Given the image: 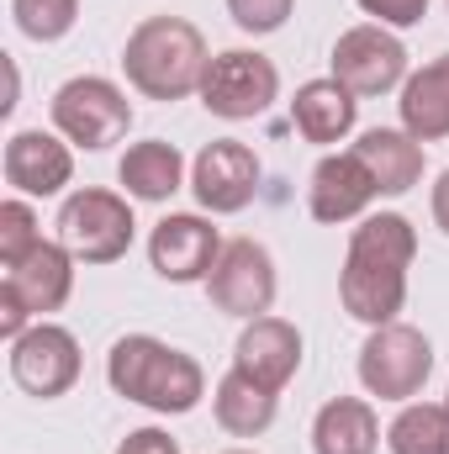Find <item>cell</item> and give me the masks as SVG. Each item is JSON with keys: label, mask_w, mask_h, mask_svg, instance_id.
Instances as JSON below:
<instances>
[{"label": "cell", "mask_w": 449, "mask_h": 454, "mask_svg": "<svg viewBox=\"0 0 449 454\" xmlns=\"http://www.w3.org/2000/svg\"><path fill=\"white\" fill-rule=\"evenodd\" d=\"M418 254V232L402 212H375L354 227L349 238V259H343V275H338V296H343V312L354 323H370V328H386L397 323L402 301H407V264Z\"/></svg>", "instance_id": "1"}, {"label": "cell", "mask_w": 449, "mask_h": 454, "mask_svg": "<svg viewBox=\"0 0 449 454\" xmlns=\"http://www.w3.org/2000/svg\"><path fill=\"white\" fill-rule=\"evenodd\" d=\"M106 380H112L116 396H127V402H138L148 412H164V418H180L207 396L201 364L191 354L169 348V343L148 339V333H127V339L112 343Z\"/></svg>", "instance_id": "2"}, {"label": "cell", "mask_w": 449, "mask_h": 454, "mask_svg": "<svg viewBox=\"0 0 449 454\" xmlns=\"http://www.w3.org/2000/svg\"><path fill=\"white\" fill-rule=\"evenodd\" d=\"M207 37L185 16H148L132 27L122 48L127 85L143 90L148 101H185L207 80Z\"/></svg>", "instance_id": "3"}, {"label": "cell", "mask_w": 449, "mask_h": 454, "mask_svg": "<svg viewBox=\"0 0 449 454\" xmlns=\"http://www.w3.org/2000/svg\"><path fill=\"white\" fill-rule=\"evenodd\" d=\"M132 207L101 185H85L59 207V243L85 264H116L132 248Z\"/></svg>", "instance_id": "4"}, {"label": "cell", "mask_w": 449, "mask_h": 454, "mask_svg": "<svg viewBox=\"0 0 449 454\" xmlns=\"http://www.w3.org/2000/svg\"><path fill=\"white\" fill-rule=\"evenodd\" d=\"M434 375V343L407 323H386L375 328L359 348V380L370 396L381 402H407L423 391V380Z\"/></svg>", "instance_id": "5"}, {"label": "cell", "mask_w": 449, "mask_h": 454, "mask_svg": "<svg viewBox=\"0 0 449 454\" xmlns=\"http://www.w3.org/2000/svg\"><path fill=\"white\" fill-rule=\"evenodd\" d=\"M53 127L69 137V143H80V148H112L127 137V127H132V106H127V96L116 90L112 80H101V74H80V80H69V85H59V96H53Z\"/></svg>", "instance_id": "6"}, {"label": "cell", "mask_w": 449, "mask_h": 454, "mask_svg": "<svg viewBox=\"0 0 449 454\" xmlns=\"http://www.w3.org/2000/svg\"><path fill=\"white\" fill-rule=\"evenodd\" d=\"M280 96V74L264 53L254 48H227L207 64L201 80V106L223 121H248V116L270 112V101Z\"/></svg>", "instance_id": "7"}, {"label": "cell", "mask_w": 449, "mask_h": 454, "mask_svg": "<svg viewBox=\"0 0 449 454\" xmlns=\"http://www.w3.org/2000/svg\"><path fill=\"white\" fill-rule=\"evenodd\" d=\"M207 296L227 317H248V323L270 317V307H275V259H270V248L254 243V238L223 243V259L207 275Z\"/></svg>", "instance_id": "8"}, {"label": "cell", "mask_w": 449, "mask_h": 454, "mask_svg": "<svg viewBox=\"0 0 449 454\" xmlns=\"http://www.w3.org/2000/svg\"><path fill=\"white\" fill-rule=\"evenodd\" d=\"M11 380L27 396H64L80 380V343L59 323H32L21 339H11Z\"/></svg>", "instance_id": "9"}, {"label": "cell", "mask_w": 449, "mask_h": 454, "mask_svg": "<svg viewBox=\"0 0 449 454\" xmlns=\"http://www.w3.org/2000/svg\"><path fill=\"white\" fill-rule=\"evenodd\" d=\"M334 80L354 96H386L391 85L407 80V48L381 21L349 27L334 43Z\"/></svg>", "instance_id": "10"}, {"label": "cell", "mask_w": 449, "mask_h": 454, "mask_svg": "<svg viewBox=\"0 0 449 454\" xmlns=\"http://www.w3.org/2000/svg\"><path fill=\"white\" fill-rule=\"evenodd\" d=\"M191 191H196V201H201L207 212H217V217L243 212V207L254 201V191H259V159H254V148L238 143V137L207 143V148L196 153V164H191Z\"/></svg>", "instance_id": "11"}, {"label": "cell", "mask_w": 449, "mask_h": 454, "mask_svg": "<svg viewBox=\"0 0 449 454\" xmlns=\"http://www.w3.org/2000/svg\"><path fill=\"white\" fill-rule=\"evenodd\" d=\"M217 259H223V238H217V227L207 223V217H196V212L164 217V223L154 227V238H148V264L164 280H175V286L207 280L217 270Z\"/></svg>", "instance_id": "12"}, {"label": "cell", "mask_w": 449, "mask_h": 454, "mask_svg": "<svg viewBox=\"0 0 449 454\" xmlns=\"http://www.w3.org/2000/svg\"><path fill=\"white\" fill-rule=\"evenodd\" d=\"M5 185H16L21 196H59L75 175V153L69 143H59L43 127H27L5 143Z\"/></svg>", "instance_id": "13"}, {"label": "cell", "mask_w": 449, "mask_h": 454, "mask_svg": "<svg viewBox=\"0 0 449 454\" xmlns=\"http://www.w3.org/2000/svg\"><path fill=\"white\" fill-rule=\"evenodd\" d=\"M232 370H243V375H254L259 386L280 391V386L302 370V333H296L286 317H254V323L238 333Z\"/></svg>", "instance_id": "14"}, {"label": "cell", "mask_w": 449, "mask_h": 454, "mask_svg": "<svg viewBox=\"0 0 449 454\" xmlns=\"http://www.w3.org/2000/svg\"><path fill=\"white\" fill-rule=\"evenodd\" d=\"M375 180L365 169V159L349 148V153H328L318 169H312V185H307V207L318 223H354L370 201H375Z\"/></svg>", "instance_id": "15"}, {"label": "cell", "mask_w": 449, "mask_h": 454, "mask_svg": "<svg viewBox=\"0 0 449 454\" xmlns=\"http://www.w3.org/2000/svg\"><path fill=\"white\" fill-rule=\"evenodd\" d=\"M27 307H32V317H48V312H59L64 301H69V291H75V254L64 248V243H37L27 259H16L5 275H0Z\"/></svg>", "instance_id": "16"}, {"label": "cell", "mask_w": 449, "mask_h": 454, "mask_svg": "<svg viewBox=\"0 0 449 454\" xmlns=\"http://www.w3.org/2000/svg\"><path fill=\"white\" fill-rule=\"evenodd\" d=\"M354 153L365 159V169H370L381 196H407L423 180V143L407 127H370L354 143Z\"/></svg>", "instance_id": "17"}, {"label": "cell", "mask_w": 449, "mask_h": 454, "mask_svg": "<svg viewBox=\"0 0 449 454\" xmlns=\"http://www.w3.org/2000/svg\"><path fill=\"white\" fill-rule=\"evenodd\" d=\"M354 116H359V96L343 90L338 80H307L291 101V121L307 143H338L354 132Z\"/></svg>", "instance_id": "18"}, {"label": "cell", "mask_w": 449, "mask_h": 454, "mask_svg": "<svg viewBox=\"0 0 449 454\" xmlns=\"http://www.w3.org/2000/svg\"><path fill=\"white\" fill-rule=\"evenodd\" d=\"M402 127L418 143H439L449 137V53H439L434 64H423L407 85H402Z\"/></svg>", "instance_id": "19"}, {"label": "cell", "mask_w": 449, "mask_h": 454, "mask_svg": "<svg viewBox=\"0 0 449 454\" xmlns=\"http://www.w3.org/2000/svg\"><path fill=\"white\" fill-rule=\"evenodd\" d=\"M312 450L318 454H375L381 450V423L375 407L359 396H334L312 418Z\"/></svg>", "instance_id": "20"}, {"label": "cell", "mask_w": 449, "mask_h": 454, "mask_svg": "<svg viewBox=\"0 0 449 454\" xmlns=\"http://www.w3.org/2000/svg\"><path fill=\"white\" fill-rule=\"evenodd\" d=\"M116 175H122L127 196H138V201H169V196L180 191V180H185V159H180L175 143L148 137V143H132V148L122 153Z\"/></svg>", "instance_id": "21"}, {"label": "cell", "mask_w": 449, "mask_h": 454, "mask_svg": "<svg viewBox=\"0 0 449 454\" xmlns=\"http://www.w3.org/2000/svg\"><path fill=\"white\" fill-rule=\"evenodd\" d=\"M212 407H217V423H223L227 434H238V439H254V434H264L275 423V391L259 386L243 370H227L223 380H217Z\"/></svg>", "instance_id": "22"}, {"label": "cell", "mask_w": 449, "mask_h": 454, "mask_svg": "<svg viewBox=\"0 0 449 454\" xmlns=\"http://www.w3.org/2000/svg\"><path fill=\"white\" fill-rule=\"evenodd\" d=\"M391 454H449V402H413L386 428Z\"/></svg>", "instance_id": "23"}, {"label": "cell", "mask_w": 449, "mask_h": 454, "mask_svg": "<svg viewBox=\"0 0 449 454\" xmlns=\"http://www.w3.org/2000/svg\"><path fill=\"white\" fill-rule=\"evenodd\" d=\"M11 16L32 43H59L75 27L80 0H11Z\"/></svg>", "instance_id": "24"}, {"label": "cell", "mask_w": 449, "mask_h": 454, "mask_svg": "<svg viewBox=\"0 0 449 454\" xmlns=\"http://www.w3.org/2000/svg\"><path fill=\"white\" fill-rule=\"evenodd\" d=\"M37 243H43V232H37V212H32L27 201H5V207H0V264L11 270V264L27 259Z\"/></svg>", "instance_id": "25"}, {"label": "cell", "mask_w": 449, "mask_h": 454, "mask_svg": "<svg viewBox=\"0 0 449 454\" xmlns=\"http://www.w3.org/2000/svg\"><path fill=\"white\" fill-rule=\"evenodd\" d=\"M291 5H296V0H227L232 21H238L243 32H254V37L280 32V27H286V16H291Z\"/></svg>", "instance_id": "26"}, {"label": "cell", "mask_w": 449, "mask_h": 454, "mask_svg": "<svg viewBox=\"0 0 449 454\" xmlns=\"http://www.w3.org/2000/svg\"><path fill=\"white\" fill-rule=\"evenodd\" d=\"M365 16H375L381 27H413L429 16V0H359Z\"/></svg>", "instance_id": "27"}, {"label": "cell", "mask_w": 449, "mask_h": 454, "mask_svg": "<svg viewBox=\"0 0 449 454\" xmlns=\"http://www.w3.org/2000/svg\"><path fill=\"white\" fill-rule=\"evenodd\" d=\"M27 328H32V307H27V301L0 280V339L11 343V339H21Z\"/></svg>", "instance_id": "28"}, {"label": "cell", "mask_w": 449, "mask_h": 454, "mask_svg": "<svg viewBox=\"0 0 449 454\" xmlns=\"http://www.w3.org/2000/svg\"><path fill=\"white\" fill-rule=\"evenodd\" d=\"M116 454H180V444H175L164 428H132V434L116 444Z\"/></svg>", "instance_id": "29"}, {"label": "cell", "mask_w": 449, "mask_h": 454, "mask_svg": "<svg viewBox=\"0 0 449 454\" xmlns=\"http://www.w3.org/2000/svg\"><path fill=\"white\" fill-rule=\"evenodd\" d=\"M434 223L445 227V238H449V169L439 175V185H434Z\"/></svg>", "instance_id": "30"}, {"label": "cell", "mask_w": 449, "mask_h": 454, "mask_svg": "<svg viewBox=\"0 0 449 454\" xmlns=\"http://www.w3.org/2000/svg\"><path fill=\"white\" fill-rule=\"evenodd\" d=\"M227 454H248V450H227Z\"/></svg>", "instance_id": "31"}]
</instances>
